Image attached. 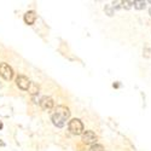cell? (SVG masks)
<instances>
[{
	"instance_id": "obj_1",
	"label": "cell",
	"mask_w": 151,
	"mask_h": 151,
	"mask_svg": "<svg viewBox=\"0 0 151 151\" xmlns=\"http://www.w3.org/2000/svg\"><path fill=\"white\" fill-rule=\"evenodd\" d=\"M69 117H70V110L65 105H58L55 109L53 114L51 115L52 123L58 128L64 127V124H65V122L68 121Z\"/></svg>"
},
{
	"instance_id": "obj_2",
	"label": "cell",
	"mask_w": 151,
	"mask_h": 151,
	"mask_svg": "<svg viewBox=\"0 0 151 151\" xmlns=\"http://www.w3.org/2000/svg\"><path fill=\"white\" fill-rule=\"evenodd\" d=\"M68 128L71 134L74 135H82L83 134V123L81 122L80 119H73L68 123Z\"/></svg>"
},
{
	"instance_id": "obj_3",
	"label": "cell",
	"mask_w": 151,
	"mask_h": 151,
	"mask_svg": "<svg viewBox=\"0 0 151 151\" xmlns=\"http://www.w3.org/2000/svg\"><path fill=\"white\" fill-rule=\"evenodd\" d=\"M0 76L6 81H10L14 78V70H12V68L5 62L0 63Z\"/></svg>"
},
{
	"instance_id": "obj_4",
	"label": "cell",
	"mask_w": 151,
	"mask_h": 151,
	"mask_svg": "<svg viewBox=\"0 0 151 151\" xmlns=\"http://www.w3.org/2000/svg\"><path fill=\"white\" fill-rule=\"evenodd\" d=\"M81 140L83 144H87V145H94V143L97 142V135L93 131H85L83 134L81 135Z\"/></svg>"
},
{
	"instance_id": "obj_5",
	"label": "cell",
	"mask_w": 151,
	"mask_h": 151,
	"mask_svg": "<svg viewBox=\"0 0 151 151\" xmlns=\"http://www.w3.org/2000/svg\"><path fill=\"white\" fill-rule=\"evenodd\" d=\"M16 83H17V86L19 87L21 90L28 91V90H29V86H30L32 82L29 81V79H28L27 76H24V75H18L17 79H16Z\"/></svg>"
},
{
	"instance_id": "obj_6",
	"label": "cell",
	"mask_w": 151,
	"mask_h": 151,
	"mask_svg": "<svg viewBox=\"0 0 151 151\" xmlns=\"http://www.w3.org/2000/svg\"><path fill=\"white\" fill-rule=\"evenodd\" d=\"M39 104H40V106H41L42 110H51L53 108V105H55V102H53V99L51 97L45 96V97H42L40 99Z\"/></svg>"
},
{
	"instance_id": "obj_7",
	"label": "cell",
	"mask_w": 151,
	"mask_h": 151,
	"mask_svg": "<svg viewBox=\"0 0 151 151\" xmlns=\"http://www.w3.org/2000/svg\"><path fill=\"white\" fill-rule=\"evenodd\" d=\"M23 19H24V22H26V23L28 24V26H32V24H34V23H35V21H36V12H35V11H33V10L27 11L26 14H24Z\"/></svg>"
},
{
	"instance_id": "obj_8",
	"label": "cell",
	"mask_w": 151,
	"mask_h": 151,
	"mask_svg": "<svg viewBox=\"0 0 151 151\" xmlns=\"http://www.w3.org/2000/svg\"><path fill=\"white\" fill-rule=\"evenodd\" d=\"M29 93L32 94V96H35V94H37L39 93V91H40V87H39V85H37L36 82H32L30 83V86H29Z\"/></svg>"
},
{
	"instance_id": "obj_9",
	"label": "cell",
	"mask_w": 151,
	"mask_h": 151,
	"mask_svg": "<svg viewBox=\"0 0 151 151\" xmlns=\"http://www.w3.org/2000/svg\"><path fill=\"white\" fill-rule=\"evenodd\" d=\"M88 151H105V150H104V146H103V145H100V144H94V145H92V146L90 147Z\"/></svg>"
},
{
	"instance_id": "obj_10",
	"label": "cell",
	"mask_w": 151,
	"mask_h": 151,
	"mask_svg": "<svg viewBox=\"0 0 151 151\" xmlns=\"http://www.w3.org/2000/svg\"><path fill=\"white\" fill-rule=\"evenodd\" d=\"M145 6V1H134V7L138 10H142Z\"/></svg>"
},
{
	"instance_id": "obj_11",
	"label": "cell",
	"mask_w": 151,
	"mask_h": 151,
	"mask_svg": "<svg viewBox=\"0 0 151 151\" xmlns=\"http://www.w3.org/2000/svg\"><path fill=\"white\" fill-rule=\"evenodd\" d=\"M123 7L126 9H131V5H134V1H122Z\"/></svg>"
},
{
	"instance_id": "obj_12",
	"label": "cell",
	"mask_w": 151,
	"mask_h": 151,
	"mask_svg": "<svg viewBox=\"0 0 151 151\" xmlns=\"http://www.w3.org/2000/svg\"><path fill=\"white\" fill-rule=\"evenodd\" d=\"M1 128H3V122L0 121V129H1Z\"/></svg>"
},
{
	"instance_id": "obj_13",
	"label": "cell",
	"mask_w": 151,
	"mask_h": 151,
	"mask_svg": "<svg viewBox=\"0 0 151 151\" xmlns=\"http://www.w3.org/2000/svg\"><path fill=\"white\" fill-rule=\"evenodd\" d=\"M149 14H150V16H151V7L149 9Z\"/></svg>"
}]
</instances>
